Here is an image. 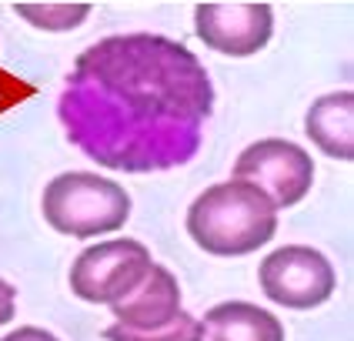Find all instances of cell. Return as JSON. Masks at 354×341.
Listing matches in <instances>:
<instances>
[{"mask_svg": "<svg viewBox=\"0 0 354 341\" xmlns=\"http://www.w3.org/2000/svg\"><path fill=\"white\" fill-rule=\"evenodd\" d=\"M214 84L184 44L118 34L87 47L67 74L57 118L64 134L107 171L151 174L201 151Z\"/></svg>", "mask_w": 354, "mask_h": 341, "instance_id": "obj_1", "label": "cell"}, {"mask_svg": "<svg viewBox=\"0 0 354 341\" xmlns=\"http://www.w3.org/2000/svg\"><path fill=\"white\" fill-rule=\"evenodd\" d=\"M187 234L204 255H254L277 234V208L248 181H221L187 208Z\"/></svg>", "mask_w": 354, "mask_h": 341, "instance_id": "obj_2", "label": "cell"}, {"mask_svg": "<svg viewBox=\"0 0 354 341\" xmlns=\"http://www.w3.org/2000/svg\"><path fill=\"white\" fill-rule=\"evenodd\" d=\"M44 221L71 238H97L111 234L131 218V194L118 181L87 171L57 174L44 187Z\"/></svg>", "mask_w": 354, "mask_h": 341, "instance_id": "obj_3", "label": "cell"}, {"mask_svg": "<svg viewBox=\"0 0 354 341\" xmlns=\"http://www.w3.org/2000/svg\"><path fill=\"white\" fill-rule=\"evenodd\" d=\"M154 261L147 244L134 238H114L84 248L71 264V291L80 301L114 308L138 291L151 275Z\"/></svg>", "mask_w": 354, "mask_h": 341, "instance_id": "obj_4", "label": "cell"}, {"mask_svg": "<svg viewBox=\"0 0 354 341\" xmlns=\"http://www.w3.org/2000/svg\"><path fill=\"white\" fill-rule=\"evenodd\" d=\"M257 281H261V291L274 304L295 308V311L324 304L337 288L335 264L308 244H284L264 255L257 268Z\"/></svg>", "mask_w": 354, "mask_h": 341, "instance_id": "obj_5", "label": "cell"}, {"mask_svg": "<svg viewBox=\"0 0 354 341\" xmlns=\"http://www.w3.org/2000/svg\"><path fill=\"white\" fill-rule=\"evenodd\" d=\"M234 178L254 184L264 198L281 208H295L311 194L315 184V160L295 140L264 138L241 151L234 160Z\"/></svg>", "mask_w": 354, "mask_h": 341, "instance_id": "obj_6", "label": "cell"}, {"mask_svg": "<svg viewBox=\"0 0 354 341\" xmlns=\"http://www.w3.org/2000/svg\"><path fill=\"white\" fill-rule=\"evenodd\" d=\"M197 37L227 57H251L268 47L274 34L271 3H197Z\"/></svg>", "mask_w": 354, "mask_h": 341, "instance_id": "obj_7", "label": "cell"}, {"mask_svg": "<svg viewBox=\"0 0 354 341\" xmlns=\"http://www.w3.org/2000/svg\"><path fill=\"white\" fill-rule=\"evenodd\" d=\"M111 311L124 328H134V331L160 328V324L174 321L177 311H180V284L164 264H154L138 291L131 298H124L120 304H114Z\"/></svg>", "mask_w": 354, "mask_h": 341, "instance_id": "obj_8", "label": "cell"}, {"mask_svg": "<svg viewBox=\"0 0 354 341\" xmlns=\"http://www.w3.org/2000/svg\"><path fill=\"white\" fill-rule=\"evenodd\" d=\"M197 341H284V324L251 301H224L197 321Z\"/></svg>", "mask_w": 354, "mask_h": 341, "instance_id": "obj_9", "label": "cell"}, {"mask_svg": "<svg viewBox=\"0 0 354 341\" xmlns=\"http://www.w3.org/2000/svg\"><path fill=\"white\" fill-rule=\"evenodd\" d=\"M304 131L328 158L354 160V91H335L311 100Z\"/></svg>", "mask_w": 354, "mask_h": 341, "instance_id": "obj_10", "label": "cell"}, {"mask_svg": "<svg viewBox=\"0 0 354 341\" xmlns=\"http://www.w3.org/2000/svg\"><path fill=\"white\" fill-rule=\"evenodd\" d=\"M91 10H94L91 3H27V0L14 3L17 17H24L40 30H50V34H64V30L80 27Z\"/></svg>", "mask_w": 354, "mask_h": 341, "instance_id": "obj_11", "label": "cell"}, {"mask_svg": "<svg viewBox=\"0 0 354 341\" xmlns=\"http://www.w3.org/2000/svg\"><path fill=\"white\" fill-rule=\"evenodd\" d=\"M107 341H197V318H191L184 308L177 311L174 321L160 324V328H147V331H134V328H124V324H111L104 331Z\"/></svg>", "mask_w": 354, "mask_h": 341, "instance_id": "obj_12", "label": "cell"}, {"mask_svg": "<svg viewBox=\"0 0 354 341\" xmlns=\"http://www.w3.org/2000/svg\"><path fill=\"white\" fill-rule=\"evenodd\" d=\"M14 311H17V288L0 278V324L14 318Z\"/></svg>", "mask_w": 354, "mask_h": 341, "instance_id": "obj_13", "label": "cell"}, {"mask_svg": "<svg viewBox=\"0 0 354 341\" xmlns=\"http://www.w3.org/2000/svg\"><path fill=\"white\" fill-rule=\"evenodd\" d=\"M0 341H60L57 335H50V331H44V328H34V324H24L17 331H10V335H3Z\"/></svg>", "mask_w": 354, "mask_h": 341, "instance_id": "obj_14", "label": "cell"}]
</instances>
